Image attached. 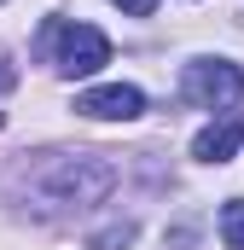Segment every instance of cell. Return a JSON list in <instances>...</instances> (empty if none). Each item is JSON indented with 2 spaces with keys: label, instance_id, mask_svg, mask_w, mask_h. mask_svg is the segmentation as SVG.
<instances>
[{
  "label": "cell",
  "instance_id": "obj_2",
  "mask_svg": "<svg viewBox=\"0 0 244 250\" xmlns=\"http://www.w3.org/2000/svg\"><path fill=\"white\" fill-rule=\"evenodd\" d=\"M47 41H53V64H59V76H93V70H105L111 64V41H105V29H93V23H47Z\"/></svg>",
  "mask_w": 244,
  "mask_h": 250
},
{
  "label": "cell",
  "instance_id": "obj_1",
  "mask_svg": "<svg viewBox=\"0 0 244 250\" xmlns=\"http://www.w3.org/2000/svg\"><path fill=\"white\" fill-rule=\"evenodd\" d=\"M18 181H29V187L47 181L41 198L53 209H81V204H99L117 187V169H111L105 151H41V157L18 163Z\"/></svg>",
  "mask_w": 244,
  "mask_h": 250
},
{
  "label": "cell",
  "instance_id": "obj_4",
  "mask_svg": "<svg viewBox=\"0 0 244 250\" xmlns=\"http://www.w3.org/2000/svg\"><path fill=\"white\" fill-rule=\"evenodd\" d=\"M76 111H81V117H93V123H134V117L145 111V93H140V87H128V82L87 87V93H76Z\"/></svg>",
  "mask_w": 244,
  "mask_h": 250
},
{
  "label": "cell",
  "instance_id": "obj_6",
  "mask_svg": "<svg viewBox=\"0 0 244 250\" xmlns=\"http://www.w3.org/2000/svg\"><path fill=\"white\" fill-rule=\"evenodd\" d=\"M221 239H227V250H244V198L221 209Z\"/></svg>",
  "mask_w": 244,
  "mask_h": 250
},
{
  "label": "cell",
  "instance_id": "obj_7",
  "mask_svg": "<svg viewBox=\"0 0 244 250\" xmlns=\"http://www.w3.org/2000/svg\"><path fill=\"white\" fill-rule=\"evenodd\" d=\"M122 12H128V18H145V12H151V6H157V0H117Z\"/></svg>",
  "mask_w": 244,
  "mask_h": 250
},
{
  "label": "cell",
  "instance_id": "obj_3",
  "mask_svg": "<svg viewBox=\"0 0 244 250\" xmlns=\"http://www.w3.org/2000/svg\"><path fill=\"white\" fill-rule=\"evenodd\" d=\"M181 93L192 105H203V111H221V105L244 99V70L227 59H192L181 70Z\"/></svg>",
  "mask_w": 244,
  "mask_h": 250
},
{
  "label": "cell",
  "instance_id": "obj_5",
  "mask_svg": "<svg viewBox=\"0 0 244 250\" xmlns=\"http://www.w3.org/2000/svg\"><path fill=\"white\" fill-rule=\"evenodd\" d=\"M239 146H244V111H227L221 123H209L192 140V157H198V163H227Z\"/></svg>",
  "mask_w": 244,
  "mask_h": 250
}]
</instances>
